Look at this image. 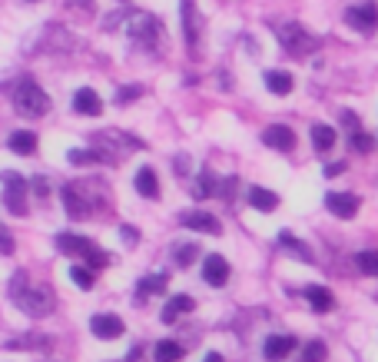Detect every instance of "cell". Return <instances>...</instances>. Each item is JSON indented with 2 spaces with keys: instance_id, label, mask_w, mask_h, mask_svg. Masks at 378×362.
Instances as JSON below:
<instances>
[{
  "instance_id": "2",
  "label": "cell",
  "mask_w": 378,
  "mask_h": 362,
  "mask_svg": "<svg viewBox=\"0 0 378 362\" xmlns=\"http://www.w3.org/2000/svg\"><path fill=\"white\" fill-rule=\"evenodd\" d=\"M14 107L20 116H43L50 110V96L40 90L34 80H20V87L14 90Z\"/></svg>"
},
{
  "instance_id": "42",
  "label": "cell",
  "mask_w": 378,
  "mask_h": 362,
  "mask_svg": "<svg viewBox=\"0 0 378 362\" xmlns=\"http://www.w3.org/2000/svg\"><path fill=\"white\" fill-rule=\"evenodd\" d=\"M203 362H223V356H219V352H209V356H206Z\"/></svg>"
},
{
  "instance_id": "15",
  "label": "cell",
  "mask_w": 378,
  "mask_h": 362,
  "mask_svg": "<svg viewBox=\"0 0 378 362\" xmlns=\"http://www.w3.org/2000/svg\"><path fill=\"white\" fill-rule=\"evenodd\" d=\"M57 246H60V253H67V256H83V259H87L90 249H93V243H90V239H80L74 233H60Z\"/></svg>"
},
{
  "instance_id": "3",
  "label": "cell",
  "mask_w": 378,
  "mask_h": 362,
  "mask_svg": "<svg viewBox=\"0 0 378 362\" xmlns=\"http://www.w3.org/2000/svg\"><path fill=\"white\" fill-rule=\"evenodd\" d=\"M279 43L285 47V54H292V57H309L312 50H319L322 40L315 34H309L302 23H282L279 27Z\"/></svg>"
},
{
  "instance_id": "19",
  "label": "cell",
  "mask_w": 378,
  "mask_h": 362,
  "mask_svg": "<svg viewBox=\"0 0 378 362\" xmlns=\"http://www.w3.org/2000/svg\"><path fill=\"white\" fill-rule=\"evenodd\" d=\"M249 203H252L259 213H269V210L279 206V196L272 190H265V187H252V190H249Z\"/></svg>"
},
{
  "instance_id": "37",
  "label": "cell",
  "mask_w": 378,
  "mask_h": 362,
  "mask_svg": "<svg viewBox=\"0 0 378 362\" xmlns=\"http://www.w3.org/2000/svg\"><path fill=\"white\" fill-rule=\"evenodd\" d=\"M342 123H345V127H348L352 134L359 130V116H355V114H342Z\"/></svg>"
},
{
  "instance_id": "31",
  "label": "cell",
  "mask_w": 378,
  "mask_h": 362,
  "mask_svg": "<svg viewBox=\"0 0 378 362\" xmlns=\"http://www.w3.org/2000/svg\"><path fill=\"white\" fill-rule=\"evenodd\" d=\"M67 160L76 163V167H80V163H107L100 150H70V153H67Z\"/></svg>"
},
{
  "instance_id": "23",
  "label": "cell",
  "mask_w": 378,
  "mask_h": 362,
  "mask_svg": "<svg viewBox=\"0 0 378 362\" xmlns=\"http://www.w3.org/2000/svg\"><path fill=\"white\" fill-rule=\"evenodd\" d=\"M10 150L20 153V156L37 153V134H30V130H17V134L10 136Z\"/></svg>"
},
{
  "instance_id": "32",
  "label": "cell",
  "mask_w": 378,
  "mask_h": 362,
  "mask_svg": "<svg viewBox=\"0 0 378 362\" xmlns=\"http://www.w3.org/2000/svg\"><path fill=\"white\" fill-rule=\"evenodd\" d=\"M70 279H74L80 289H93V283H96L93 269H90V266H74V269H70Z\"/></svg>"
},
{
  "instance_id": "17",
  "label": "cell",
  "mask_w": 378,
  "mask_h": 362,
  "mask_svg": "<svg viewBox=\"0 0 378 362\" xmlns=\"http://www.w3.org/2000/svg\"><path fill=\"white\" fill-rule=\"evenodd\" d=\"M183 30H186V43L196 47L199 43V14H196V0H183Z\"/></svg>"
},
{
  "instance_id": "34",
  "label": "cell",
  "mask_w": 378,
  "mask_h": 362,
  "mask_svg": "<svg viewBox=\"0 0 378 362\" xmlns=\"http://www.w3.org/2000/svg\"><path fill=\"white\" fill-rule=\"evenodd\" d=\"M352 147H355L359 153H368L372 147H375V140H372L368 134H362V130H355V134H352Z\"/></svg>"
},
{
  "instance_id": "26",
  "label": "cell",
  "mask_w": 378,
  "mask_h": 362,
  "mask_svg": "<svg viewBox=\"0 0 378 362\" xmlns=\"http://www.w3.org/2000/svg\"><path fill=\"white\" fill-rule=\"evenodd\" d=\"M219 193V180L212 176V173H203L199 180H196V187H192V196L196 200H206V196H216Z\"/></svg>"
},
{
  "instance_id": "8",
  "label": "cell",
  "mask_w": 378,
  "mask_h": 362,
  "mask_svg": "<svg viewBox=\"0 0 378 362\" xmlns=\"http://www.w3.org/2000/svg\"><path fill=\"white\" fill-rule=\"evenodd\" d=\"M345 20L355 27V30H375L378 27V7L375 3H359V7H348Z\"/></svg>"
},
{
  "instance_id": "13",
  "label": "cell",
  "mask_w": 378,
  "mask_h": 362,
  "mask_svg": "<svg viewBox=\"0 0 378 362\" xmlns=\"http://www.w3.org/2000/svg\"><path fill=\"white\" fill-rule=\"evenodd\" d=\"M74 110L83 116H100L103 114V100L96 96V90L90 87H83V90H76L74 94Z\"/></svg>"
},
{
  "instance_id": "16",
  "label": "cell",
  "mask_w": 378,
  "mask_h": 362,
  "mask_svg": "<svg viewBox=\"0 0 378 362\" xmlns=\"http://www.w3.org/2000/svg\"><path fill=\"white\" fill-rule=\"evenodd\" d=\"M305 299H309V306L315 312H332L335 309V296H332V289L325 286H305Z\"/></svg>"
},
{
  "instance_id": "18",
  "label": "cell",
  "mask_w": 378,
  "mask_h": 362,
  "mask_svg": "<svg viewBox=\"0 0 378 362\" xmlns=\"http://www.w3.org/2000/svg\"><path fill=\"white\" fill-rule=\"evenodd\" d=\"M166 286H170V276H166V273H153V276H146V279H140V283H136V299H140V303H146V296L163 292Z\"/></svg>"
},
{
  "instance_id": "27",
  "label": "cell",
  "mask_w": 378,
  "mask_h": 362,
  "mask_svg": "<svg viewBox=\"0 0 378 362\" xmlns=\"http://www.w3.org/2000/svg\"><path fill=\"white\" fill-rule=\"evenodd\" d=\"M173 259H176V266H192V263L199 259V246H192V243H176V246H173Z\"/></svg>"
},
{
  "instance_id": "36",
  "label": "cell",
  "mask_w": 378,
  "mask_h": 362,
  "mask_svg": "<svg viewBox=\"0 0 378 362\" xmlns=\"http://www.w3.org/2000/svg\"><path fill=\"white\" fill-rule=\"evenodd\" d=\"M0 253H3V256L14 253V236H10L7 229H0Z\"/></svg>"
},
{
  "instance_id": "28",
  "label": "cell",
  "mask_w": 378,
  "mask_h": 362,
  "mask_svg": "<svg viewBox=\"0 0 378 362\" xmlns=\"http://www.w3.org/2000/svg\"><path fill=\"white\" fill-rule=\"evenodd\" d=\"M279 243H282V246L289 249V253H296V256H299L302 263H315V256H312V253L305 249V243H299V239H296L292 233H279Z\"/></svg>"
},
{
  "instance_id": "29",
  "label": "cell",
  "mask_w": 378,
  "mask_h": 362,
  "mask_svg": "<svg viewBox=\"0 0 378 362\" xmlns=\"http://www.w3.org/2000/svg\"><path fill=\"white\" fill-rule=\"evenodd\" d=\"M325 356H329L325 343H322V339H312V343H305L302 359H299V362H325Z\"/></svg>"
},
{
  "instance_id": "7",
  "label": "cell",
  "mask_w": 378,
  "mask_h": 362,
  "mask_svg": "<svg viewBox=\"0 0 378 362\" xmlns=\"http://www.w3.org/2000/svg\"><path fill=\"white\" fill-rule=\"evenodd\" d=\"M90 329H93L96 339H120L126 326H123V319H120V316L100 312V316H93V319H90Z\"/></svg>"
},
{
  "instance_id": "6",
  "label": "cell",
  "mask_w": 378,
  "mask_h": 362,
  "mask_svg": "<svg viewBox=\"0 0 378 362\" xmlns=\"http://www.w3.org/2000/svg\"><path fill=\"white\" fill-rule=\"evenodd\" d=\"M179 226L196 229V233H209V236H219V233H223L219 220H216L212 213H203V210H196V213H183V216H179Z\"/></svg>"
},
{
  "instance_id": "41",
  "label": "cell",
  "mask_w": 378,
  "mask_h": 362,
  "mask_svg": "<svg viewBox=\"0 0 378 362\" xmlns=\"http://www.w3.org/2000/svg\"><path fill=\"white\" fill-rule=\"evenodd\" d=\"M126 362H140V349H130V356H126Z\"/></svg>"
},
{
  "instance_id": "22",
  "label": "cell",
  "mask_w": 378,
  "mask_h": 362,
  "mask_svg": "<svg viewBox=\"0 0 378 362\" xmlns=\"http://www.w3.org/2000/svg\"><path fill=\"white\" fill-rule=\"evenodd\" d=\"M265 87L276 96H285L292 90V74H289V70H269V74H265Z\"/></svg>"
},
{
  "instance_id": "24",
  "label": "cell",
  "mask_w": 378,
  "mask_h": 362,
  "mask_svg": "<svg viewBox=\"0 0 378 362\" xmlns=\"http://www.w3.org/2000/svg\"><path fill=\"white\" fill-rule=\"evenodd\" d=\"M312 143H315L319 153H329L335 147V130H332L329 123H315V127H312Z\"/></svg>"
},
{
  "instance_id": "21",
  "label": "cell",
  "mask_w": 378,
  "mask_h": 362,
  "mask_svg": "<svg viewBox=\"0 0 378 362\" xmlns=\"http://www.w3.org/2000/svg\"><path fill=\"white\" fill-rule=\"evenodd\" d=\"M192 296H173L170 303L163 306V323H176V319H179V316H183V312H189V309H192Z\"/></svg>"
},
{
  "instance_id": "11",
  "label": "cell",
  "mask_w": 378,
  "mask_h": 362,
  "mask_svg": "<svg viewBox=\"0 0 378 362\" xmlns=\"http://www.w3.org/2000/svg\"><path fill=\"white\" fill-rule=\"evenodd\" d=\"M60 196H63V206H67V213H70V220H83L87 213L93 210V206L87 203V196L80 193V187H74V183H70V187H63Z\"/></svg>"
},
{
  "instance_id": "30",
  "label": "cell",
  "mask_w": 378,
  "mask_h": 362,
  "mask_svg": "<svg viewBox=\"0 0 378 362\" xmlns=\"http://www.w3.org/2000/svg\"><path fill=\"white\" fill-rule=\"evenodd\" d=\"M355 263H359V269L365 273V276H378V253H375V249L359 253V256H355Z\"/></svg>"
},
{
  "instance_id": "14",
  "label": "cell",
  "mask_w": 378,
  "mask_h": 362,
  "mask_svg": "<svg viewBox=\"0 0 378 362\" xmlns=\"http://www.w3.org/2000/svg\"><path fill=\"white\" fill-rule=\"evenodd\" d=\"M263 349H265V359L279 362V359H285L289 352H296V336H269Z\"/></svg>"
},
{
  "instance_id": "39",
  "label": "cell",
  "mask_w": 378,
  "mask_h": 362,
  "mask_svg": "<svg viewBox=\"0 0 378 362\" xmlns=\"http://www.w3.org/2000/svg\"><path fill=\"white\" fill-rule=\"evenodd\" d=\"M342 170H345V163H332V167H329V170H325V176H339Z\"/></svg>"
},
{
  "instance_id": "38",
  "label": "cell",
  "mask_w": 378,
  "mask_h": 362,
  "mask_svg": "<svg viewBox=\"0 0 378 362\" xmlns=\"http://www.w3.org/2000/svg\"><path fill=\"white\" fill-rule=\"evenodd\" d=\"M34 190H37L40 200H47V196H50V193H47V183H43V180H34Z\"/></svg>"
},
{
  "instance_id": "5",
  "label": "cell",
  "mask_w": 378,
  "mask_h": 362,
  "mask_svg": "<svg viewBox=\"0 0 378 362\" xmlns=\"http://www.w3.org/2000/svg\"><path fill=\"white\" fill-rule=\"evenodd\" d=\"M0 180L7 183V193H3V203H7V210L23 216L27 213V180L17 176V173H0Z\"/></svg>"
},
{
  "instance_id": "40",
  "label": "cell",
  "mask_w": 378,
  "mask_h": 362,
  "mask_svg": "<svg viewBox=\"0 0 378 362\" xmlns=\"http://www.w3.org/2000/svg\"><path fill=\"white\" fill-rule=\"evenodd\" d=\"M123 239H130V243H133V239H140V233L130 229V226H123Z\"/></svg>"
},
{
  "instance_id": "12",
  "label": "cell",
  "mask_w": 378,
  "mask_h": 362,
  "mask_svg": "<svg viewBox=\"0 0 378 362\" xmlns=\"http://www.w3.org/2000/svg\"><path fill=\"white\" fill-rule=\"evenodd\" d=\"M263 143L265 147H272V150H279V153H289L296 147V134H292L289 127H282V123H276V127H269L263 134Z\"/></svg>"
},
{
  "instance_id": "20",
  "label": "cell",
  "mask_w": 378,
  "mask_h": 362,
  "mask_svg": "<svg viewBox=\"0 0 378 362\" xmlns=\"http://www.w3.org/2000/svg\"><path fill=\"white\" fill-rule=\"evenodd\" d=\"M136 193L146 196V200H156V196H159V183H156V173H153L150 167H143V170L136 173Z\"/></svg>"
},
{
  "instance_id": "1",
  "label": "cell",
  "mask_w": 378,
  "mask_h": 362,
  "mask_svg": "<svg viewBox=\"0 0 378 362\" xmlns=\"http://www.w3.org/2000/svg\"><path fill=\"white\" fill-rule=\"evenodd\" d=\"M10 299L20 312H27L30 319H40V316H50L54 306H57V296L50 286H34L27 273H17L10 279Z\"/></svg>"
},
{
  "instance_id": "25",
  "label": "cell",
  "mask_w": 378,
  "mask_h": 362,
  "mask_svg": "<svg viewBox=\"0 0 378 362\" xmlns=\"http://www.w3.org/2000/svg\"><path fill=\"white\" fill-rule=\"evenodd\" d=\"M153 356H156V362H179L183 359V345L173 343V339H163V343H156Z\"/></svg>"
},
{
  "instance_id": "9",
  "label": "cell",
  "mask_w": 378,
  "mask_h": 362,
  "mask_svg": "<svg viewBox=\"0 0 378 362\" xmlns=\"http://www.w3.org/2000/svg\"><path fill=\"white\" fill-rule=\"evenodd\" d=\"M203 279H206L209 286H226L229 283V263L219 253H212V256L203 259Z\"/></svg>"
},
{
  "instance_id": "4",
  "label": "cell",
  "mask_w": 378,
  "mask_h": 362,
  "mask_svg": "<svg viewBox=\"0 0 378 362\" xmlns=\"http://www.w3.org/2000/svg\"><path fill=\"white\" fill-rule=\"evenodd\" d=\"M130 40L136 47H143V50H156L159 47V40H163V27H159V20L153 17V14H136L130 23Z\"/></svg>"
},
{
  "instance_id": "35",
  "label": "cell",
  "mask_w": 378,
  "mask_h": 362,
  "mask_svg": "<svg viewBox=\"0 0 378 362\" xmlns=\"http://www.w3.org/2000/svg\"><path fill=\"white\" fill-rule=\"evenodd\" d=\"M143 94V90H140V87H123V90H120V94H116V100H120V103H130V100H136V96Z\"/></svg>"
},
{
  "instance_id": "33",
  "label": "cell",
  "mask_w": 378,
  "mask_h": 362,
  "mask_svg": "<svg viewBox=\"0 0 378 362\" xmlns=\"http://www.w3.org/2000/svg\"><path fill=\"white\" fill-rule=\"evenodd\" d=\"M87 266L90 269H103V266H110V256L103 253V249H90V256H87Z\"/></svg>"
},
{
  "instance_id": "10",
  "label": "cell",
  "mask_w": 378,
  "mask_h": 362,
  "mask_svg": "<svg viewBox=\"0 0 378 362\" xmlns=\"http://www.w3.org/2000/svg\"><path fill=\"white\" fill-rule=\"evenodd\" d=\"M325 206H329V213L348 220V216L359 213L362 203H359V196H352V193H329V196H325Z\"/></svg>"
}]
</instances>
